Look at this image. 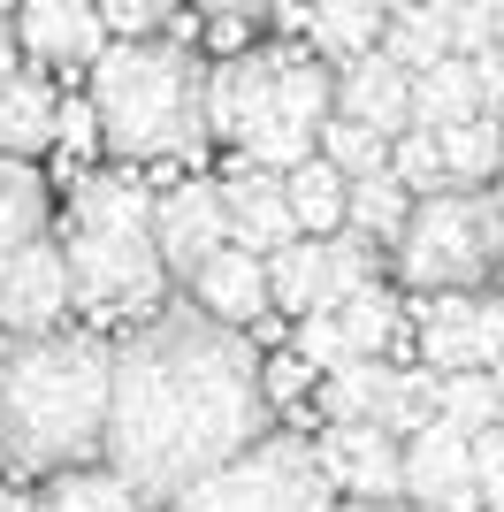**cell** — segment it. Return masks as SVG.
I'll return each mask as SVG.
<instances>
[{"mask_svg": "<svg viewBox=\"0 0 504 512\" xmlns=\"http://www.w3.org/2000/svg\"><path fill=\"white\" fill-rule=\"evenodd\" d=\"M329 467L314 444L298 436H252L237 459L199 474L184 497H168V512H336L329 505Z\"/></svg>", "mask_w": 504, "mask_h": 512, "instance_id": "7", "label": "cell"}, {"mask_svg": "<svg viewBox=\"0 0 504 512\" xmlns=\"http://www.w3.org/2000/svg\"><path fill=\"white\" fill-rule=\"evenodd\" d=\"M474 77H482V115L504 123V39H489L482 54H474Z\"/></svg>", "mask_w": 504, "mask_h": 512, "instance_id": "37", "label": "cell"}, {"mask_svg": "<svg viewBox=\"0 0 504 512\" xmlns=\"http://www.w3.org/2000/svg\"><path fill=\"white\" fill-rule=\"evenodd\" d=\"M398 0H298V23L321 39V54H359V46H382V23H390Z\"/></svg>", "mask_w": 504, "mask_h": 512, "instance_id": "22", "label": "cell"}, {"mask_svg": "<svg viewBox=\"0 0 504 512\" xmlns=\"http://www.w3.org/2000/svg\"><path fill=\"white\" fill-rule=\"evenodd\" d=\"M291 352L314 375H329V367H344L352 360V337H344V321H336V306H321V314H298V337H291Z\"/></svg>", "mask_w": 504, "mask_h": 512, "instance_id": "32", "label": "cell"}, {"mask_svg": "<svg viewBox=\"0 0 504 512\" xmlns=\"http://www.w3.org/2000/svg\"><path fill=\"white\" fill-rule=\"evenodd\" d=\"M0 8H8V16H16V8H23V0H0Z\"/></svg>", "mask_w": 504, "mask_h": 512, "instance_id": "46", "label": "cell"}, {"mask_svg": "<svg viewBox=\"0 0 504 512\" xmlns=\"http://www.w3.org/2000/svg\"><path fill=\"white\" fill-rule=\"evenodd\" d=\"M382 54H390V62H405V69L420 77L428 62L459 54V46H451V23H443L428 0H398V8H390V23H382Z\"/></svg>", "mask_w": 504, "mask_h": 512, "instance_id": "25", "label": "cell"}, {"mask_svg": "<svg viewBox=\"0 0 504 512\" xmlns=\"http://www.w3.org/2000/svg\"><path fill=\"white\" fill-rule=\"evenodd\" d=\"M329 115H336V77L306 46H237L207 77V123L245 161H268V169L306 161Z\"/></svg>", "mask_w": 504, "mask_h": 512, "instance_id": "5", "label": "cell"}, {"mask_svg": "<svg viewBox=\"0 0 504 512\" xmlns=\"http://www.w3.org/2000/svg\"><path fill=\"white\" fill-rule=\"evenodd\" d=\"M39 230H46V176L23 153H0V253H16Z\"/></svg>", "mask_w": 504, "mask_h": 512, "instance_id": "26", "label": "cell"}, {"mask_svg": "<svg viewBox=\"0 0 504 512\" xmlns=\"http://www.w3.org/2000/svg\"><path fill=\"white\" fill-rule=\"evenodd\" d=\"M436 413H443V421H459L466 436L489 428V421H504L497 367H459V375H443V367H436Z\"/></svg>", "mask_w": 504, "mask_h": 512, "instance_id": "28", "label": "cell"}, {"mask_svg": "<svg viewBox=\"0 0 504 512\" xmlns=\"http://www.w3.org/2000/svg\"><path fill=\"white\" fill-rule=\"evenodd\" d=\"M420 321V360L459 375V367H497L504 360V299L466 283V291H428L413 306Z\"/></svg>", "mask_w": 504, "mask_h": 512, "instance_id": "9", "label": "cell"}, {"mask_svg": "<svg viewBox=\"0 0 504 512\" xmlns=\"http://www.w3.org/2000/svg\"><path fill=\"white\" fill-rule=\"evenodd\" d=\"M54 115H62V100H54V85L46 77H31V69H16L8 85H0V153H31L54 146Z\"/></svg>", "mask_w": 504, "mask_h": 512, "instance_id": "21", "label": "cell"}, {"mask_svg": "<svg viewBox=\"0 0 504 512\" xmlns=\"http://www.w3.org/2000/svg\"><path fill=\"white\" fill-rule=\"evenodd\" d=\"M268 291L283 314H321V306H336L329 291V245H321L314 230H298L291 245H275L268 253Z\"/></svg>", "mask_w": 504, "mask_h": 512, "instance_id": "18", "label": "cell"}, {"mask_svg": "<svg viewBox=\"0 0 504 512\" xmlns=\"http://www.w3.org/2000/svg\"><path fill=\"white\" fill-rule=\"evenodd\" d=\"M314 153H329L344 176H367V169H382V161H390V138H382L375 123H359V115H344V107H336L329 123H321V146H314Z\"/></svg>", "mask_w": 504, "mask_h": 512, "instance_id": "30", "label": "cell"}, {"mask_svg": "<svg viewBox=\"0 0 504 512\" xmlns=\"http://www.w3.org/2000/svg\"><path fill=\"white\" fill-rule=\"evenodd\" d=\"M336 512H436V505H413V497H352V505Z\"/></svg>", "mask_w": 504, "mask_h": 512, "instance_id": "38", "label": "cell"}, {"mask_svg": "<svg viewBox=\"0 0 504 512\" xmlns=\"http://www.w3.org/2000/svg\"><path fill=\"white\" fill-rule=\"evenodd\" d=\"M39 512H146V497L130 490L115 467H62L54 482H46V497H39Z\"/></svg>", "mask_w": 504, "mask_h": 512, "instance_id": "23", "label": "cell"}, {"mask_svg": "<svg viewBox=\"0 0 504 512\" xmlns=\"http://www.w3.org/2000/svg\"><path fill=\"white\" fill-rule=\"evenodd\" d=\"M466 115H482V77H474V54H443L413 77V123L420 130H451Z\"/></svg>", "mask_w": 504, "mask_h": 512, "instance_id": "19", "label": "cell"}, {"mask_svg": "<svg viewBox=\"0 0 504 512\" xmlns=\"http://www.w3.org/2000/svg\"><path fill=\"white\" fill-rule=\"evenodd\" d=\"M222 199H230V245H245V253L268 260L275 245L298 237V214H291V199H283V169H268V161L230 169L222 176Z\"/></svg>", "mask_w": 504, "mask_h": 512, "instance_id": "16", "label": "cell"}, {"mask_svg": "<svg viewBox=\"0 0 504 512\" xmlns=\"http://www.w3.org/2000/svg\"><path fill=\"white\" fill-rule=\"evenodd\" d=\"M69 291L92 321H146L168 299V260L153 237V192L138 176H77L69 192Z\"/></svg>", "mask_w": 504, "mask_h": 512, "instance_id": "4", "label": "cell"}, {"mask_svg": "<svg viewBox=\"0 0 504 512\" xmlns=\"http://www.w3.org/2000/svg\"><path fill=\"white\" fill-rule=\"evenodd\" d=\"M8 39H16V23H8V8H0V46H8Z\"/></svg>", "mask_w": 504, "mask_h": 512, "instance_id": "43", "label": "cell"}, {"mask_svg": "<svg viewBox=\"0 0 504 512\" xmlns=\"http://www.w3.org/2000/svg\"><path fill=\"white\" fill-rule=\"evenodd\" d=\"M283 199H291L298 230L329 237V230H344V199H352V176L336 169L329 153H306V161H291V169H283Z\"/></svg>", "mask_w": 504, "mask_h": 512, "instance_id": "20", "label": "cell"}, {"mask_svg": "<svg viewBox=\"0 0 504 512\" xmlns=\"http://www.w3.org/2000/svg\"><path fill=\"white\" fill-rule=\"evenodd\" d=\"M268 413L275 406L245 329L207 306H161L115 344L100 459L146 505H168L252 436H268Z\"/></svg>", "mask_w": 504, "mask_h": 512, "instance_id": "1", "label": "cell"}, {"mask_svg": "<svg viewBox=\"0 0 504 512\" xmlns=\"http://www.w3.org/2000/svg\"><path fill=\"white\" fill-rule=\"evenodd\" d=\"M443 138V169H451V184H489L504 161V123L497 115H466V123L436 130Z\"/></svg>", "mask_w": 504, "mask_h": 512, "instance_id": "27", "label": "cell"}, {"mask_svg": "<svg viewBox=\"0 0 504 512\" xmlns=\"http://www.w3.org/2000/svg\"><path fill=\"white\" fill-rule=\"evenodd\" d=\"M398 276L413 291H466V283H489L504 268V199H489L482 184H443V192H420L405 214L398 245Z\"/></svg>", "mask_w": 504, "mask_h": 512, "instance_id": "6", "label": "cell"}, {"mask_svg": "<svg viewBox=\"0 0 504 512\" xmlns=\"http://www.w3.org/2000/svg\"><path fill=\"white\" fill-rule=\"evenodd\" d=\"M321 406H329V421H382L398 428V436H413L428 413H436V367H390L382 352H352L344 367H329L321 375Z\"/></svg>", "mask_w": 504, "mask_h": 512, "instance_id": "8", "label": "cell"}, {"mask_svg": "<svg viewBox=\"0 0 504 512\" xmlns=\"http://www.w3.org/2000/svg\"><path fill=\"white\" fill-rule=\"evenodd\" d=\"M191 306H207V314H222V321H237V329H252V321L275 306V291H268V260L245 253V245H222L214 260H199V268H191Z\"/></svg>", "mask_w": 504, "mask_h": 512, "instance_id": "17", "label": "cell"}, {"mask_svg": "<svg viewBox=\"0 0 504 512\" xmlns=\"http://www.w3.org/2000/svg\"><path fill=\"white\" fill-rule=\"evenodd\" d=\"M489 16H497V39H504V0H489Z\"/></svg>", "mask_w": 504, "mask_h": 512, "instance_id": "44", "label": "cell"}, {"mask_svg": "<svg viewBox=\"0 0 504 512\" xmlns=\"http://www.w3.org/2000/svg\"><path fill=\"white\" fill-rule=\"evenodd\" d=\"M405 497L436 512H482V490H474V436L459 421H428L405 436Z\"/></svg>", "mask_w": 504, "mask_h": 512, "instance_id": "11", "label": "cell"}, {"mask_svg": "<svg viewBox=\"0 0 504 512\" xmlns=\"http://www.w3.org/2000/svg\"><path fill=\"white\" fill-rule=\"evenodd\" d=\"M321 467H329L336 490L352 497H405V436L382 421H329L321 436Z\"/></svg>", "mask_w": 504, "mask_h": 512, "instance_id": "12", "label": "cell"}, {"mask_svg": "<svg viewBox=\"0 0 504 512\" xmlns=\"http://www.w3.org/2000/svg\"><path fill=\"white\" fill-rule=\"evenodd\" d=\"M207 77L214 69L184 39H115L92 62V107L115 161H184L207 138Z\"/></svg>", "mask_w": 504, "mask_h": 512, "instance_id": "3", "label": "cell"}, {"mask_svg": "<svg viewBox=\"0 0 504 512\" xmlns=\"http://www.w3.org/2000/svg\"><path fill=\"white\" fill-rule=\"evenodd\" d=\"M405 214H413V192L398 184V169H390V161H382V169H367V176H352V199H344V222H352V230H367L375 245H398Z\"/></svg>", "mask_w": 504, "mask_h": 512, "instance_id": "24", "label": "cell"}, {"mask_svg": "<svg viewBox=\"0 0 504 512\" xmlns=\"http://www.w3.org/2000/svg\"><path fill=\"white\" fill-rule=\"evenodd\" d=\"M428 8H436V16L451 23V16H459V8H466V0H428Z\"/></svg>", "mask_w": 504, "mask_h": 512, "instance_id": "42", "label": "cell"}, {"mask_svg": "<svg viewBox=\"0 0 504 512\" xmlns=\"http://www.w3.org/2000/svg\"><path fill=\"white\" fill-rule=\"evenodd\" d=\"M390 169H398V184L413 199L451 184V169H443V138H436V130H420V123H405L398 138H390Z\"/></svg>", "mask_w": 504, "mask_h": 512, "instance_id": "31", "label": "cell"}, {"mask_svg": "<svg viewBox=\"0 0 504 512\" xmlns=\"http://www.w3.org/2000/svg\"><path fill=\"white\" fill-rule=\"evenodd\" d=\"M69 306H77V291H69V253L46 230L23 237L16 253H0V329H8V337L62 329Z\"/></svg>", "mask_w": 504, "mask_h": 512, "instance_id": "10", "label": "cell"}, {"mask_svg": "<svg viewBox=\"0 0 504 512\" xmlns=\"http://www.w3.org/2000/svg\"><path fill=\"white\" fill-rule=\"evenodd\" d=\"M0 512H39V497H23V490H0Z\"/></svg>", "mask_w": 504, "mask_h": 512, "instance_id": "41", "label": "cell"}, {"mask_svg": "<svg viewBox=\"0 0 504 512\" xmlns=\"http://www.w3.org/2000/svg\"><path fill=\"white\" fill-rule=\"evenodd\" d=\"M474 490H482V512H504V421L474 428Z\"/></svg>", "mask_w": 504, "mask_h": 512, "instance_id": "34", "label": "cell"}, {"mask_svg": "<svg viewBox=\"0 0 504 512\" xmlns=\"http://www.w3.org/2000/svg\"><path fill=\"white\" fill-rule=\"evenodd\" d=\"M107 16V31L115 39H153V31H168L176 23V0H92Z\"/></svg>", "mask_w": 504, "mask_h": 512, "instance_id": "33", "label": "cell"}, {"mask_svg": "<svg viewBox=\"0 0 504 512\" xmlns=\"http://www.w3.org/2000/svg\"><path fill=\"white\" fill-rule=\"evenodd\" d=\"M199 8H214V16H252V8H268V0H199Z\"/></svg>", "mask_w": 504, "mask_h": 512, "instance_id": "39", "label": "cell"}, {"mask_svg": "<svg viewBox=\"0 0 504 512\" xmlns=\"http://www.w3.org/2000/svg\"><path fill=\"white\" fill-rule=\"evenodd\" d=\"M54 146H62L69 161H84L92 146H107V138H100V107H92V92H84V100H62V115H54Z\"/></svg>", "mask_w": 504, "mask_h": 512, "instance_id": "35", "label": "cell"}, {"mask_svg": "<svg viewBox=\"0 0 504 512\" xmlns=\"http://www.w3.org/2000/svg\"><path fill=\"white\" fill-rule=\"evenodd\" d=\"M107 383H115V352L100 337H69V329L8 337L0 344V459L23 474L100 459Z\"/></svg>", "mask_w": 504, "mask_h": 512, "instance_id": "2", "label": "cell"}, {"mask_svg": "<svg viewBox=\"0 0 504 512\" xmlns=\"http://www.w3.org/2000/svg\"><path fill=\"white\" fill-rule=\"evenodd\" d=\"M336 107L359 115V123H375L382 138H398L413 123V69L390 62L382 46H359V54L336 62Z\"/></svg>", "mask_w": 504, "mask_h": 512, "instance_id": "15", "label": "cell"}, {"mask_svg": "<svg viewBox=\"0 0 504 512\" xmlns=\"http://www.w3.org/2000/svg\"><path fill=\"white\" fill-rule=\"evenodd\" d=\"M497 199H504V161H497Z\"/></svg>", "mask_w": 504, "mask_h": 512, "instance_id": "45", "label": "cell"}, {"mask_svg": "<svg viewBox=\"0 0 504 512\" xmlns=\"http://www.w3.org/2000/svg\"><path fill=\"white\" fill-rule=\"evenodd\" d=\"M16 69H23V46L8 39V46H0V85H8V77H16Z\"/></svg>", "mask_w": 504, "mask_h": 512, "instance_id": "40", "label": "cell"}, {"mask_svg": "<svg viewBox=\"0 0 504 512\" xmlns=\"http://www.w3.org/2000/svg\"><path fill=\"white\" fill-rule=\"evenodd\" d=\"M260 383H268V406H291V398L321 390V375L298 360V352H275V360H260Z\"/></svg>", "mask_w": 504, "mask_h": 512, "instance_id": "36", "label": "cell"}, {"mask_svg": "<svg viewBox=\"0 0 504 512\" xmlns=\"http://www.w3.org/2000/svg\"><path fill=\"white\" fill-rule=\"evenodd\" d=\"M16 46H23V62H39V69H92L107 46V16L92 0H23Z\"/></svg>", "mask_w": 504, "mask_h": 512, "instance_id": "14", "label": "cell"}, {"mask_svg": "<svg viewBox=\"0 0 504 512\" xmlns=\"http://www.w3.org/2000/svg\"><path fill=\"white\" fill-rule=\"evenodd\" d=\"M336 321H344V337H352V352H390L398 344V299L382 291V276L375 283H359L352 299H336Z\"/></svg>", "mask_w": 504, "mask_h": 512, "instance_id": "29", "label": "cell"}, {"mask_svg": "<svg viewBox=\"0 0 504 512\" xmlns=\"http://www.w3.org/2000/svg\"><path fill=\"white\" fill-rule=\"evenodd\" d=\"M153 237H161L168 276L191 283L199 260H214L230 245V199H222V184H176V192H161L153 199Z\"/></svg>", "mask_w": 504, "mask_h": 512, "instance_id": "13", "label": "cell"}]
</instances>
